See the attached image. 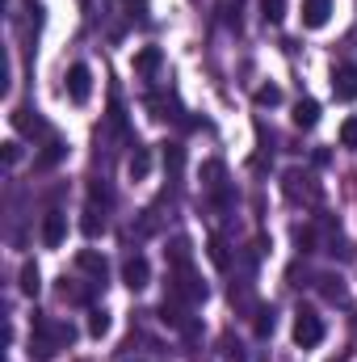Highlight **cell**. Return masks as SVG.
I'll use <instances>...</instances> for the list:
<instances>
[{"label": "cell", "mask_w": 357, "mask_h": 362, "mask_svg": "<svg viewBox=\"0 0 357 362\" xmlns=\"http://www.w3.org/2000/svg\"><path fill=\"white\" fill-rule=\"evenodd\" d=\"M80 232H85L89 240H97V236L105 232V211H101L97 202H89V206H85V219H80Z\"/></svg>", "instance_id": "12"}, {"label": "cell", "mask_w": 357, "mask_h": 362, "mask_svg": "<svg viewBox=\"0 0 357 362\" xmlns=\"http://www.w3.org/2000/svg\"><path fill=\"white\" fill-rule=\"evenodd\" d=\"M63 240H68V215L63 211H47V219H42V245L59 249Z\"/></svg>", "instance_id": "5"}, {"label": "cell", "mask_w": 357, "mask_h": 362, "mask_svg": "<svg viewBox=\"0 0 357 362\" xmlns=\"http://www.w3.org/2000/svg\"><path fill=\"white\" fill-rule=\"evenodd\" d=\"M315 282H320V295H324V299H345V282H341L337 274H320Z\"/></svg>", "instance_id": "16"}, {"label": "cell", "mask_w": 357, "mask_h": 362, "mask_svg": "<svg viewBox=\"0 0 357 362\" xmlns=\"http://www.w3.org/2000/svg\"><path fill=\"white\" fill-rule=\"evenodd\" d=\"M282 185H286V198H290V202H298V198H320V185L311 181V173H303V169H290V173L282 177Z\"/></svg>", "instance_id": "4"}, {"label": "cell", "mask_w": 357, "mask_h": 362, "mask_svg": "<svg viewBox=\"0 0 357 362\" xmlns=\"http://www.w3.org/2000/svg\"><path fill=\"white\" fill-rule=\"evenodd\" d=\"M160 64H164V51H160V47H139V51H135V72H139V76H156Z\"/></svg>", "instance_id": "10"}, {"label": "cell", "mask_w": 357, "mask_h": 362, "mask_svg": "<svg viewBox=\"0 0 357 362\" xmlns=\"http://www.w3.org/2000/svg\"><path fill=\"white\" fill-rule=\"evenodd\" d=\"M76 266H80L85 274H92V286H105V270H109V266H105V257H101V253L80 249V253H76Z\"/></svg>", "instance_id": "9"}, {"label": "cell", "mask_w": 357, "mask_h": 362, "mask_svg": "<svg viewBox=\"0 0 357 362\" xmlns=\"http://www.w3.org/2000/svg\"><path fill=\"white\" fill-rule=\"evenodd\" d=\"M253 101H257V105H277V101H282V89H277V85H261V89L253 93Z\"/></svg>", "instance_id": "19"}, {"label": "cell", "mask_w": 357, "mask_h": 362, "mask_svg": "<svg viewBox=\"0 0 357 362\" xmlns=\"http://www.w3.org/2000/svg\"><path fill=\"white\" fill-rule=\"evenodd\" d=\"M210 257H214V266H223V270H227V262H231V257H227V245H223V240H210Z\"/></svg>", "instance_id": "25"}, {"label": "cell", "mask_w": 357, "mask_h": 362, "mask_svg": "<svg viewBox=\"0 0 357 362\" xmlns=\"http://www.w3.org/2000/svg\"><path fill=\"white\" fill-rule=\"evenodd\" d=\"M122 282H126L131 291H143V286L152 282V266H147V257H143V253L126 257V266H122Z\"/></svg>", "instance_id": "6"}, {"label": "cell", "mask_w": 357, "mask_h": 362, "mask_svg": "<svg viewBox=\"0 0 357 362\" xmlns=\"http://www.w3.org/2000/svg\"><path fill=\"white\" fill-rule=\"evenodd\" d=\"M59 156H63V144H59V139H51V144H47V152L38 156V165H42V169H51Z\"/></svg>", "instance_id": "22"}, {"label": "cell", "mask_w": 357, "mask_h": 362, "mask_svg": "<svg viewBox=\"0 0 357 362\" xmlns=\"http://www.w3.org/2000/svg\"><path fill=\"white\" fill-rule=\"evenodd\" d=\"M17 286H21V295H30V299L42 291V282H38V266H34V262L21 266V282H17Z\"/></svg>", "instance_id": "15"}, {"label": "cell", "mask_w": 357, "mask_h": 362, "mask_svg": "<svg viewBox=\"0 0 357 362\" xmlns=\"http://www.w3.org/2000/svg\"><path fill=\"white\" fill-rule=\"evenodd\" d=\"M17 156H21V148H17V144H4V160H8V165H13V160H17Z\"/></svg>", "instance_id": "27"}, {"label": "cell", "mask_w": 357, "mask_h": 362, "mask_svg": "<svg viewBox=\"0 0 357 362\" xmlns=\"http://www.w3.org/2000/svg\"><path fill=\"white\" fill-rule=\"evenodd\" d=\"M181 165H185V152H181L177 144H169V148H164V169H169V173L177 177V173H181Z\"/></svg>", "instance_id": "18"}, {"label": "cell", "mask_w": 357, "mask_h": 362, "mask_svg": "<svg viewBox=\"0 0 357 362\" xmlns=\"http://www.w3.org/2000/svg\"><path fill=\"white\" fill-rule=\"evenodd\" d=\"M118 4H122V13H126V17L143 21V17H147V4H152V0H118Z\"/></svg>", "instance_id": "20"}, {"label": "cell", "mask_w": 357, "mask_h": 362, "mask_svg": "<svg viewBox=\"0 0 357 362\" xmlns=\"http://www.w3.org/2000/svg\"><path fill=\"white\" fill-rule=\"evenodd\" d=\"M332 17V0H303V25L307 30H324Z\"/></svg>", "instance_id": "8"}, {"label": "cell", "mask_w": 357, "mask_h": 362, "mask_svg": "<svg viewBox=\"0 0 357 362\" xmlns=\"http://www.w3.org/2000/svg\"><path fill=\"white\" fill-rule=\"evenodd\" d=\"M315 122H320V105H315L311 97H303V101L294 105V127H298V131H311Z\"/></svg>", "instance_id": "13"}, {"label": "cell", "mask_w": 357, "mask_h": 362, "mask_svg": "<svg viewBox=\"0 0 357 362\" xmlns=\"http://www.w3.org/2000/svg\"><path fill=\"white\" fill-rule=\"evenodd\" d=\"M273 333V308H261L257 312V337H269Z\"/></svg>", "instance_id": "23"}, {"label": "cell", "mask_w": 357, "mask_h": 362, "mask_svg": "<svg viewBox=\"0 0 357 362\" xmlns=\"http://www.w3.org/2000/svg\"><path fill=\"white\" fill-rule=\"evenodd\" d=\"M63 89H68V101H72V105H85V101L92 97L89 64H72V68H68V85H63Z\"/></svg>", "instance_id": "3"}, {"label": "cell", "mask_w": 357, "mask_h": 362, "mask_svg": "<svg viewBox=\"0 0 357 362\" xmlns=\"http://www.w3.org/2000/svg\"><path fill=\"white\" fill-rule=\"evenodd\" d=\"M76 341V329L63 325V320H51V316H34V333H30V354L38 362H51L63 346Z\"/></svg>", "instance_id": "1"}, {"label": "cell", "mask_w": 357, "mask_h": 362, "mask_svg": "<svg viewBox=\"0 0 357 362\" xmlns=\"http://www.w3.org/2000/svg\"><path fill=\"white\" fill-rule=\"evenodd\" d=\"M89 333L92 337H105V333H109V312H92L89 316Z\"/></svg>", "instance_id": "21"}, {"label": "cell", "mask_w": 357, "mask_h": 362, "mask_svg": "<svg viewBox=\"0 0 357 362\" xmlns=\"http://www.w3.org/2000/svg\"><path fill=\"white\" fill-rule=\"evenodd\" d=\"M126 173H131V181H143L152 173V152L135 144V152H131V160H126Z\"/></svg>", "instance_id": "11"}, {"label": "cell", "mask_w": 357, "mask_h": 362, "mask_svg": "<svg viewBox=\"0 0 357 362\" xmlns=\"http://www.w3.org/2000/svg\"><path fill=\"white\" fill-rule=\"evenodd\" d=\"M320 341H324V320H320L311 308H298V312H294V346L315 350Z\"/></svg>", "instance_id": "2"}, {"label": "cell", "mask_w": 357, "mask_h": 362, "mask_svg": "<svg viewBox=\"0 0 357 362\" xmlns=\"http://www.w3.org/2000/svg\"><path fill=\"white\" fill-rule=\"evenodd\" d=\"M13 127H17L21 135H34V131H42V122L34 118V110H17V114H13Z\"/></svg>", "instance_id": "17"}, {"label": "cell", "mask_w": 357, "mask_h": 362, "mask_svg": "<svg viewBox=\"0 0 357 362\" xmlns=\"http://www.w3.org/2000/svg\"><path fill=\"white\" fill-rule=\"evenodd\" d=\"M341 144L345 148H357V118H345L341 122Z\"/></svg>", "instance_id": "24"}, {"label": "cell", "mask_w": 357, "mask_h": 362, "mask_svg": "<svg viewBox=\"0 0 357 362\" xmlns=\"http://www.w3.org/2000/svg\"><path fill=\"white\" fill-rule=\"evenodd\" d=\"M282 13H286V0H265V17L269 21H282Z\"/></svg>", "instance_id": "26"}, {"label": "cell", "mask_w": 357, "mask_h": 362, "mask_svg": "<svg viewBox=\"0 0 357 362\" xmlns=\"http://www.w3.org/2000/svg\"><path fill=\"white\" fill-rule=\"evenodd\" d=\"M332 93H337V101H353L357 97V68L353 64H341L332 72Z\"/></svg>", "instance_id": "7"}, {"label": "cell", "mask_w": 357, "mask_h": 362, "mask_svg": "<svg viewBox=\"0 0 357 362\" xmlns=\"http://www.w3.org/2000/svg\"><path fill=\"white\" fill-rule=\"evenodd\" d=\"M164 253H169V266H173V270H189V262H193V249H189V240H185V236H177Z\"/></svg>", "instance_id": "14"}]
</instances>
